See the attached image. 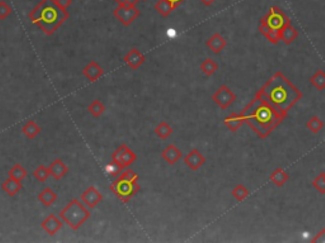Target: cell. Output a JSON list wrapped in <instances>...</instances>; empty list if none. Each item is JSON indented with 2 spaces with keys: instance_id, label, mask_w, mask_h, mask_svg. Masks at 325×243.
I'll list each match as a JSON object with an SVG mask.
<instances>
[{
  "instance_id": "obj_1",
  "label": "cell",
  "mask_w": 325,
  "mask_h": 243,
  "mask_svg": "<svg viewBox=\"0 0 325 243\" xmlns=\"http://www.w3.org/2000/svg\"><path fill=\"white\" fill-rule=\"evenodd\" d=\"M256 96L270 103L280 114L287 118L292 107L301 100L302 93L282 72L278 71L259 89Z\"/></svg>"
},
{
  "instance_id": "obj_2",
  "label": "cell",
  "mask_w": 325,
  "mask_h": 243,
  "mask_svg": "<svg viewBox=\"0 0 325 243\" xmlns=\"http://www.w3.org/2000/svg\"><path fill=\"white\" fill-rule=\"evenodd\" d=\"M242 114L246 123H248L260 138H267L286 119L284 115L280 114L270 103L259 96H256L249 103Z\"/></svg>"
},
{
  "instance_id": "obj_3",
  "label": "cell",
  "mask_w": 325,
  "mask_h": 243,
  "mask_svg": "<svg viewBox=\"0 0 325 243\" xmlns=\"http://www.w3.org/2000/svg\"><path fill=\"white\" fill-rule=\"evenodd\" d=\"M28 16L30 22L36 24L44 34L52 36L69 19L70 14L68 10H64L56 0H42Z\"/></svg>"
},
{
  "instance_id": "obj_4",
  "label": "cell",
  "mask_w": 325,
  "mask_h": 243,
  "mask_svg": "<svg viewBox=\"0 0 325 243\" xmlns=\"http://www.w3.org/2000/svg\"><path fill=\"white\" fill-rule=\"evenodd\" d=\"M110 190L121 202L128 203L135 194L140 192L138 175L134 170L124 169L117 180L110 184Z\"/></svg>"
},
{
  "instance_id": "obj_5",
  "label": "cell",
  "mask_w": 325,
  "mask_h": 243,
  "mask_svg": "<svg viewBox=\"0 0 325 243\" xmlns=\"http://www.w3.org/2000/svg\"><path fill=\"white\" fill-rule=\"evenodd\" d=\"M90 216L89 208L79 199H72L60 212V218L74 231L79 230L90 218Z\"/></svg>"
},
{
  "instance_id": "obj_6",
  "label": "cell",
  "mask_w": 325,
  "mask_h": 243,
  "mask_svg": "<svg viewBox=\"0 0 325 243\" xmlns=\"http://www.w3.org/2000/svg\"><path fill=\"white\" fill-rule=\"evenodd\" d=\"M260 23H264L270 29L281 32L287 24L291 23V19L286 15V13H284L281 8H278V6H272V8L270 9V11L263 16Z\"/></svg>"
},
{
  "instance_id": "obj_7",
  "label": "cell",
  "mask_w": 325,
  "mask_h": 243,
  "mask_svg": "<svg viewBox=\"0 0 325 243\" xmlns=\"http://www.w3.org/2000/svg\"><path fill=\"white\" fill-rule=\"evenodd\" d=\"M136 159H138L136 153L124 143L112 153V165L117 166L118 170H124L131 166L136 161Z\"/></svg>"
},
{
  "instance_id": "obj_8",
  "label": "cell",
  "mask_w": 325,
  "mask_h": 243,
  "mask_svg": "<svg viewBox=\"0 0 325 243\" xmlns=\"http://www.w3.org/2000/svg\"><path fill=\"white\" fill-rule=\"evenodd\" d=\"M140 14L141 11L136 8V5H118L113 11V15L116 16L124 27H130L132 24L140 16Z\"/></svg>"
},
{
  "instance_id": "obj_9",
  "label": "cell",
  "mask_w": 325,
  "mask_h": 243,
  "mask_svg": "<svg viewBox=\"0 0 325 243\" xmlns=\"http://www.w3.org/2000/svg\"><path fill=\"white\" fill-rule=\"evenodd\" d=\"M236 94L228 86V85H221L220 88L214 93L212 100L218 104L221 109H228V108L236 100Z\"/></svg>"
},
{
  "instance_id": "obj_10",
  "label": "cell",
  "mask_w": 325,
  "mask_h": 243,
  "mask_svg": "<svg viewBox=\"0 0 325 243\" xmlns=\"http://www.w3.org/2000/svg\"><path fill=\"white\" fill-rule=\"evenodd\" d=\"M80 199H82V202H83L89 209H93V208H96V205L102 202L103 194L96 188V186H89L86 192L82 194Z\"/></svg>"
},
{
  "instance_id": "obj_11",
  "label": "cell",
  "mask_w": 325,
  "mask_h": 243,
  "mask_svg": "<svg viewBox=\"0 0 325 243\" xmlns=\"http://www.w3.org/2000/svg\"><path fill=\"white\" fill-rule=\"evenodd\" d=\"M184 164L193 171H197L206 164V157L197 148H193L184 157Z\"/></svg>"
},
{
  "instance_id": "obj_12",
  "label": "cell",
  "mask_w": 325,
  "mask_h": 243,
  "mask_svg": "<svg viewBox=\"0 0 325 243\" xmlns=\"http://www.w3.org/2000/svg\"><path fill=\"white\" fill-rule=\"evenodd\" d=\"M62 222H64L62 219L58 218V217H56L55 214H50V216L47 217V218L42 222L41 226L47 235L54 236V235H56V233H58L61 228H62V226H64Z\"/></svg>"
},
{
  "instance_id": "obj_13",
  "label": "cell",
  "mask_w": 325,
  "mask_h": 243,
  "mask_svg": "<svg viewBox=\"0 0 325 243\" xmlns=\"http://www.w3.org/2000/svg\"><path fill=\"white\" fill-rule=\"evenodd\" d=\"M124 62L132 68V70H138L145 62V56H144L142 52H140L138 49L132 48L130 52H127V55L124 56Z\"/></svg>"
},
{
  "instance_id": "obj_14",
  "label": "cell",
  "mask_w": 325,
  "mask_h": 243,
  "mask_svg": "<svg viewBox=\"0 0 325 243\" xmlns=\"http://www.w3.org/2000/svg\"><path fill=\"white\" fill-rule=\"evenodd\" d=\"M83 74H84V76L89 80V81L96 82V80H100V77L104 75V70H103V68L100 67L98 63L94 62V61H92V62H89L88 65L84 67Z\"/></svg>"
},
{
  "instance_id": "obj_15",
  "label": "cell",
  "mask_w": 325,
  "mask_h": 243,
  "mask_svg": "<svg viewBox=\"0 0 325 243\" xmlns=\"http://www.w3.org/2000/svg\"><path fill=\"white\" fill-rule=\"evenodd\" d=\"M182 156H183L182 151L176 147V145H169L168 147L162 152V157L166 160L169 165L176 164V162L182 159Z\"/></svg>"
},
{
  "instance_id": "obj_16",
  "label": "cell",
  "mask_w": 325,
  "mask_h": 243,
  "mask_svg": "<svg viewBox=\"0 0 325 243\" xmlns=\"http://www.w3.org/2000/svg\"><path fill=\"white\" fill-rule=\"evenodd\" d=\"M48 169H50L51 176L54 179H56V180H61L69 172V167L66 166V164L61 159H56L55 161H52V164H50Z\"/></svg>"
},
{
  "instance_id": "obj_17",
  "label": "cell",
  "mask_w": 325,
  "mask_h": 243,
  "mask_svg": "<svg viewBox=\"0 0 325 243\" xmlns=\"http://www.w3.org/2000/svg\"><path fill=\"white\" fill-rule=\"evenodd\" d=\"M206 44L207 47L214 52V53H218H218H221V52L224 51V48L226 47L228 42H226V39L221 36L220 33H215L214 36H211L208 39H207Z\"/></svg>"
},
{
  "instance_id": "obj_18",
  "label": "cell",
  "mask_w": 325,
  "mask_h": 243,
  "mask_svg": "<svg viewBox=\"0 0 325 243\" xmlns=\"http://www.w3.org/2000/svg\"><path fill=\"white\" fill-rule=\"evenodd\" d=\"M224 123H225V126L228 127L230 131L236 132L239 131V128L242 126V124L246 123V120H244V117H242V113H234V114L225 118Z\"/></svg>"
},
{
  "instance_id": "obj_19",
  "label": "cell",
  "mask_w": 325,
  "mask_h": 243,
  "mask_svg": "<svg viewBox=\"0 0 325 243\" xmlns=\"http://www.w3.org/2000/svg\"><path fill=\"white\" fill-rule=\"evenodd\" d=\"M22 181L16 180V179H6L3 184H2V189H3L4 192L6 193L8 195L13 197V195L18 194V193L22 190Z\"/></svg>"
},
{
  "instance_id": "obj_20",
  "label": "cell",
  "mask_w": 325,
  "mask_h": 243,
  "mask_svg": "<svg viewBox=\"0 0 325 243\" xmlns=\"http://www.w3.org/2000/svg\"><path fill=\"white\" fill-rule=\"evenodd\" d=\"M270 181L274 184L276 186H278V188H282L287 181L290 180V175L288 172L286 170H284L282 167H278V169H276L274 171L270 174Z\"/></svg>"
},
{
  "instance_id": "obj_21",
  "label": "cell",
  "mask_w": 325,
  "mask_h": 243,
  "mask_svg": "<svg viewBox=\"0 0 325 243\" xmlns=\"http://www.w3.org/2000/svg\"><path fill=\"white\" fill-rule=\"evenodd\" d=\"M280 36H281V41L284 42L286 44H291L292 42L295 41L298 37V32L295 27H292V24H287L284 29L280 32Z\"/></svg>"
},
{
  "instance_id": "obj_22",
  "label": "cell",
  "mask_w": 325,
  "mask_h": 243,
  "mask_svg": "<svg viewBox=\"0 0 325 243\" xmlns=\"http://www.w3.org/2000/svg\"><path fill=\"white\" fill-rule=\"evenodd\" d=\"M259 32L262 33L264 37H267L268 41H270V43L277 44L281 42V36H280L278 30L270 29V28L268 27V25H266L264 23H260V25H259Z\"/></svg>"
},
{
  "instance_id": "obj_23",
  "label": "cell",
  "mask_w": 325,
  "mask_h": 243,
  "mask_svg": "<svg viewBox=\"0 0 325 243\" xmlns=\"http://www.w3.org/2000/svg\"><path fill=\"white\" fill-rule=\"evenodd\" d=\"M41 131H42L41 127H40L34 120H28L27 123H26L22 128V133L24 134L27 138H30V140L36 138V137L41 133Z\"/></svg>"
},
{
  "instance_id": "obj_24",
  "label": "cell",
  "mask_w": 325,
  "mask_h": 243,
  "mask_svg": "<svg viewBox=\"0 0 325 243\" xmlns=\"http://www.w3.org/2000/svg\"><path fill=\"white\" fill-rule=\"evenodd\" d=\"M38 200L44 207H51L58 200V194L51 188H46L38 194Z\"/></svg>"
},
{
  "instance_id": "obj_25",
  "label": "cell",
  "mask_w": 325,
  "mask_h": 243,
  "mask_svg": "<svg viewBox=\"0 0 325 243\" xmlns=\"http://www.w3.org/2000/svg\"><path fill=\"white\" fill-rule=\"evenodd\" d=\"M176 9V6H174L169 0H159V1L155 4V10L162 16H169Z\"/></svg>"
},
{
  "instance_id": "obj_26",
  "label": "cell",
  "mask_w": 325,
  "mask_h": 243,
  "mask_svg": "<svg viewBox=\"0 0 325 243\" xmlns=\"http://www.w3.org/2000/svg\"><path fill=\"white\" fill-rule=\"evenodd\" d=\"M200 68H201V71L204 72L206 76H212L214 74L218 72V63L216 62L215 60H212V58H206V60L201 63Z\"/></svg>"
},
{
  "instance_id": "obj_27",
  "label": "cell",
  "mask_w": 325,
  "mask_h": 243,
  "mask_svg": "<svg viewBox=\"0 0 325 243\" xmlns=\"http://www.w3.org/2000/svg\"><path fill=\"white\" fill-rule=\"evenodd\" d=\"M8 175H9V178L16 179V180L22 181L23 179L27 178L28 172H27V170H26L24 167L22 166V165H20V164H16V165H14V166L12 167V169L9 170V171H8Z\"/></svg>"
},
{
  "instance_id": "obj_28",
  "label": "cell",
  "mask_w": 325,
  "mask_h": 243,
  "mask_svg": "<svg viewBox=\"0 0 325 243\" xmlns=\"http://www.w3.org/2000/svg\"><path fill=\"white\" fill-rule=\"evenodd\" d=\"M310 82H312V86L316 88L319 91L325 90V71H322V70H318V71L312 75Z\"/></svg>"
},
{
  "instance_id": "obj_29",
  "label": "cell",
  "mask_w": 325,
  "mask_h": 243,
  "mask_svg": "<svg viewBox=\"0 0 325 243\" xmlns=\"http://www.w3.org/2000/svg\"><path fill=\"white\" fill-rule=\"evenodd\" d=\"M155 133H156V136L159 137V138H162V140H166V138H169V137L173 134V128H172V127L169 126V123H166V122H162V123L158 124V127L155 128Z\"/></svg>"
},
{
  "instance_id": "obj_30",
  "label": "cell",
  "mask_w": 325,
  "mask_h": 243,
  "mask_svg": "<svg viewBox=\"0 0 325 243\" xmlns=\"http://www.w3.org/2000/svg\"><path fill=\"white\" fill-rule=\"evenodd\" d=\"M88 112L90 113L94 118H100V115H103V113L106 112L104 104L100 100H94L88 107Z\"/></svg>"
},
{
  "instance_id": "obj_31",
  "label": "cell",
  "mask_w": 325,
  "mask_h": 243,
  "mask_svg": "<svg viewBox=\"0 0 325 243\" xmlns=\"http://www.w3.org/2000/svg\"><path fill=\"white\" fill-rule=\"evenodd\" d=\"M50 176H51L50 169H48L47 166H44V165H40V166L34 171V178L37 179L38 181H41V183H44V181L50 178Z\"/></svg>"
},
{
  "instance_id": "obj_32",
  "label": "cell",
  "mask_w": 325,
  "mask_h": 243,
  "mask_svg": "<svg viewBox=\"0 0 325 243\" xmlns=\"http://www.w3.org/2000/svg\"><path fill=\"white\" fill-rule=\"evenodd\" d=\"M232 194V197L238 200V202H242V200H246V198L250 195V192H249L246 186L242 185V184H239V185L235 186Z\"/></svg>"
},
{
  "instance_id": "obj_33",
  "label": "cell",
  "mask_w": 325,
  "mask_h": 243,
  "mask_svg": "<svg viewBox=\"0 0 325 243\" xmlns=\"http://www.w3.org/2000/svg\"><path fill=\"white\" fill-rule=\"evenodd\" d=\"M306 127H308V129H310L312 133L316 134V133H319L322 128H324V122H322L319 117L314 115L312 119H308V122L306 123Z\"/></svg>"
},
{
  "instance_id": "obj_34",
  "label": "cell",
  "mask_w": 325,
  "mask_h": 243,
  "mask_svg": "<svg viewBox=\"0 0 325 243\" xmlns=\"http://www.w3.org/2000/svg\"><path fill=\"white\" fill-rule=\"evenodd\" d=\"M312 185H314V188L316 189L318 192L322 193V194H325V174L324 172H322V174H320V175L315 179L314 183H312Z\"/></svg>"
},
{
  "instance_id": "obj_35",
  "label": "cell",
  "mask_w": 325,
  "mask_h": 243,
  "mask_svg": "<svg viewBox=\"0 0 325 243\" xmlns=\"http://www.w3.org/2000/svg\"><path fill=\"white\" fill-rule=\"evenodd\" d=\"M12 8L6 3V1H0V20H4L8 18L12 14Z\"/></svg>"
},
{
  "instance_id": "obj_36",
  "label": "cell",
  "mask_w": 325,
  "mask_h": 243,
  "mask_svg": "<svg viewBox=\"0 0 325 243\" xmlns=\"http://www.w3.org/2000/svg\"><path fill=\"white\" fill-rule=\"evenodd\" d=\"M118 5H138L140 0H114Z\"/></svg>"
},
{
  "instance_id": "obj_37",
  "label": "cell",
  "mask_w": 325,
  "mask_h": 243,
  "mask_svg": "<svg viewBox=\"0 0 325 243\" xmlns=\"http://www.w3.org/2000/svg\"><path fill=\"white\" fill-rule=\"evenodd\" d=\"M312 242H319V243H325V230H322L314 238H312Z\"/></svg>"
},
{
  "instance_id": "obj_38",
  "label": "cell",
  "mask_w": 325,
  "mask_h": 243,
  "mask_svg": "<svg viewBox=\"0 0 325 243\" xmlns=\"http://www.w3.org/2000/svg\"><path fill=\"white\" fill-rule=\"evenodd\" d=\"M56 1L64 10H68V8L72 4V0H56Z\"/></svg>"
},
{
  "instance_id": "obj_39",
  "label": "cell",
  "mask_w": 325,
  "mask_h": 243,
  "mask_svg": "<svg viewBox=\"0 0 325 243\" xmlns=\"http://www.w3.org/2000/svg\"><path fill=\"white\" fill-rule=\"evenodd\" d=\"M169 1H170V3L173 4V5L176 6V8H178V6H180L183 3H184L186 0H169Z\"/></svg>"
},
{
  "instance_id": "obj_40",
  "label": "cell",
  "mask_w": 325,
  "mask_h": 243,
  "mask_svg": "<svg viewBox=\"0 0 325 243\" xmlns=\"http://www.w3.org/2000/svg\"><path fill=\"white\" fill-rule=\"evenodd\" d=\"M204 6H211L214 3H215L216 0H200Z\"/></svg>"
}]
</instances>
